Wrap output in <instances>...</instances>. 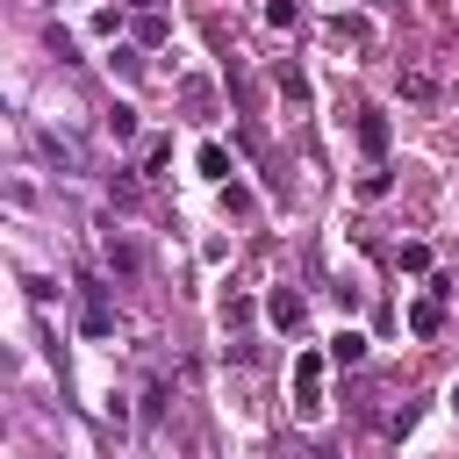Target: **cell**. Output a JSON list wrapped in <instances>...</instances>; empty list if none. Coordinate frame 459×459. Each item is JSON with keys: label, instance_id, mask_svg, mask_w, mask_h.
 Masks as SVG:
<instances>
[{"label": "cell", "instance_id": "1", "mask_svg": "<svg viewBox=\"0 0 459 459\" xmlns=\"http://www.w3.org/2000/svg\"><path fill=\"white\" fill-rule=\"evenodd\" d=\"M79 330H86V337H108V330H115V316H108V294H100V280H79Z\"/></svg>", "mask_w": 459, "mask_h": 459}, {"label": "cell", "instance_id": "2", "mask_svg": "<svg viewBox=\"0 0 459 459\" xmlns=\"http://www.w3.org/2000/svg\"><path fill=\"white\" fill-rule=\"evenodd\" d=\"M265 316H273L280 330H301V323H308V301H301L294 287H273V294H265Z\"/></svg>", "mask_w": 459, "mask_h": 459}, {"label": "cell", "instance_id": "3", "mask_svg": "<svg viewBox=\"0 0 459 459\" xmlns=\"http://www.w3.org/2000/svg\"><path fill=\"white\" fill-rule=\"evenodd\" d=\"M294 394H301V409H323V359L316 351L294 359Z\"/></svg>", "mask_w": 459, "mask_h": 459}, {"label": "cell", "instance_id": "4", "mask_svg": "<svg viewBox=\"0 0 459 459\" xmlns=\"http://www.w3.org/2000/svg\"><path fill=\"white\" fill-rule=\"evenodd\" d=\"M359 151H366L373 165L387 158V115H380V108H359Z\"/></svg>", "mask_w": 459, "mask_h": 459}, {"label": "cell", "instance_id": "5", "mask_svg": "<svg viewBox=\"0 0 459 459\" xmlns=\"http://www.w3.org/2000/svg\"><path fill=\"white\" fill-rule=\"evenodd\" d=\"M409 330H416V337H437V330H445V301H437V294H423V301L409 308Z\"/></svg>", "mask_w": 459, "mask_h": 459}, {"label": "cell", "instance_id": "6", "mask_svg": "<svg viewBox=\"0 0 459 459\" xmlns=\"http://www.w3.org/2000/svg\"><path fill=\"white\" fill-rule=\"evenodd\" d=\"M330 359H337V366H359V359H366V337H359V330H337V337H330Z\"/></svg>", "mask_w": 459, "mask_h": 459}, {"label": "cell", "instance_id": "7", "mask_svg": "<svg viewBox=\"0 0 459 459\" xmlns=\"http://www.w3.org/2000/svg\"><path fill=\"white\" fill-rule=\"evenodd\" d=\"M194 165H201L208 179H230V151H222V143H201V151H194Z\"/></svg>", "mask_w": 459, "mask_h": 459}, {"label": "cell", "instance_id": "8", "mask_svg": "<svg viewBox=\"0 0 459 459\" xmlns=\"http://www.w3.org/2000/svg\"><path fill=\"white\" fill-rule=\"evenodd\" d=\"M108 265H115V273H136L143 258H136V244H129V237H115V230H108Z\"/></svg>", "mask_w": 459, "mask_h": 459}, {"label": "cell", "instance_id": "9", "mask_svg": "<svg viewBox=\"0 0 459 459\" xmlns=\"http://www.w3.org/2000/svg\"><path fill=\"white\" fill-rule=\"evenodd\" d=\"M402 100H437V79L430 72H402Z\"/></svg>", "mask_w": 459, "mask_h": 459}, {"label": "cell", "instance_id": "10", "mask_svg": "<svg viewBox=\"0 0 459 459\" xmlns=\"http://www.w3.org/2000/svg\"><path fill=\"white\" fill-rule=\"evenodd\" d=\"M108 136L129 143V136H136V108H108Z\"/></svg>", "mask_w": 459, "mask_h": 459}, {"label": "cell", "instance_id": "11", "mask_svg": "<svg viewBox=\"0 0 459 459\" xmlns=\"http://www.w3.org/2000/svg\"><path fill=\"white\" fill-rule=\"evenodd\" d=\"M330 29H337V43H366V36H373V29H366V22H359V14H337V22H330Z\"/></svg>", "mask_w": 459, "mask_h": 459}, {"label": "cell", "instance_id": "12", "mask_svg": "<svg viewBox=\"0 0 459 459\" xmlns=\"http://www.w3.org/2000/svg\"><path fill=\"white\" fill-rule=\"evenodd\" d=\"M265 22H273V29H294V22H301V7H294V0H273V7H265Z\"/></svg>", "mask_w": 459, "mask_h": 459}, {"label": "cell", "instance_id": "13", "mask_svg": "<svg viewBox=\"0 0 459 459\" xmlns=\"http://www.w3.org/2000/svg\"><path fill=\"white\" fill-rule=\"evenodd\" d=\"M136 43H165V14H136Z\"/></svg>", "mask_w": 459, "mask_h": 459}, {"label": "cell", "instance_id": "14", "mask_svg": "<svg viewBox=\"0 0 459 459\" xmlns=\"http://www.w3.org/2000/svg\"><path fill=\"white\" fill-rule=\"evenodd\" d=\"M280 93H287V108H301V100H308V79H301V72H280Z\"/></svg>", "mask_w": 459, "mask_h": 459}, {"label": "cell", "instance_id": "15", "mask_svg": "<svg viewBox=\"0 0 459 459\" xmlns=\"http://www.w3.org/2000/svg\"><path fill=\"white\" fill-rule=\"evenodd\" d=\"M108 194H115V208H129V201H136V179H129V172H115V179H108Z\"/></svg>", "mask_w": 459, "mask_h": 459}, {"label": "cell", "instance_id": "16", "mask_svg": "<svg viewBox=\"0 0 459 459\" xmlns=\"http://www.w3.org/2000/svg\"><path fill=\"white\" fill-rule=\"evenodd\" d=\"M430 265V244H402V273H423Z\"/></svg>", "mask_w": 459, "mask_h": 459}, {"label": "cell", "instance_id": "17", "mask_svg": "<svg viewBox=\"0 0 459 459\" xmlns=\"http://www.w3.org/2000/svg\"><path fill=\"white\" fill-rule=\"evenodd\" d=\"M122 7H136V14H151V0H122Z\"/></svg>", "mask_w": 459, "mask_h": 459}, {"label": "cell", "instance_id": "18", "mask_svg": "<svg viewBox=\"0 0 459 459\" xmlns=\"http://www.w3.org/2000/svg\"><path fill=\"white\" fill-rule=\"evenodd\" d=\"M452 402H459V380H452Z\"/></svg>", "mask_w": 459, "mask_h": 459}]
</instances>
